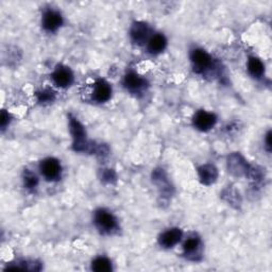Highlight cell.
<instances>
[{"label": "cell", "mask_w": 272, "mask_h": 272, "mask_svg": "<svg viewBox=\"0 0 272 272\" xmlns=\"http://www.w3.org/2000/svg\"><path fill=\"white\" fill-rule=\"evenodd\" d=\"M166 45L167 40L163 34H155L148 42V50L153 54L161 53L166 48Z\"/></svg>", "instance_id": "obj_13"}, {"label": "cell", "mask_w": 272, "mask_h": 272, "mask_svg": "<svg viewBox=\"0 0 272 272\" xmlns=\"http://www.w3.org/2000/svg\"><path fill=\"white\" fill-rule=\"evenodd\" d=\"M24 182H25V186L29 189L31 188H34L38 183H39V180H38V177L30 173V172H26L25 173V176H24Z\"/></svg>", "instance_id": "obj_17"}, {"label": "cell", "mask_w": 272, "mask_h": 272, "mask_svg": "<svg viewBox=\"0 0 272 272\" xmlns=\"http://www.w3.org/2000/svg\"><path fill=\"white\" fill-rule=\"evenodd\" d=\"M182 231L178 228L170 229L164 232L160 237V245L164 248H173L175 247L182 238Z\"/></svg>", "instance_id": "obj_10"}, {"label": "cell", "mask_w": 272, "mask_h": 272, "mask_svg": "<svg viewBox=\"0 0 272 272\" xmlns=\"http://www.w3.org/2000/svg\"><path fill=\"white\" fill-rule=\"evenodd\" d=\"M112 96V87L108 82L105 80H99L96 82L94 86V93L93 98L95 101L99 102V104H104L107 102Z\"/></svg>", "instance_id": "obj_9"}, {"label": "cell", "mask_w": 272, "mask_h": 272, "mask_svg": "<svg viewBox=\"0 0 272 272\" xmlns=\"http://www.w3.org/2000/svg\"><path fill=\"white\" fill-rule=\"evenodd\" d=\"M63 24V18L60 13L49 10L43 16V27L46 31L53 32L58 30Z\"/></svg>", "instance_id": "obj_7"}, {"label": "cell", "mask_w": 272, "mask_h": 272, "mask_svg": "<svg viewBox=\"0 0 272 272\" xmlns=\"http://www.w3.org/2000/svg\"><path fill=\"white\" fill-rule=\"evenodd\" d=\"M216 121H217L216 115L206 111L197 112L194 117L195 127L200 131H209L215 126Z\"/></svg>", "instance_id": "obj_5"}, {"label": "cell", "mask_w": 272, "mask_h": 272, "mask_svg": "<svg viewBox=\"0 0 272 272\" xmlns=\"http://www.w3.org/2000/svg\"><path fill=\"white\" fill-rule=\"evenodd\" d=\"M9 122V114L6 112V111H3L2 113V120H0V123H2V127L3 129H5V127L7 126Z\"/></svg>", "instance_id": "obj_19"}, {"label": "cell", "mask_w": 272, "mask_h": 272, "mask_svg": "<svg viewBox=\"0 0 272 272\" xmlns=\"http://www.w3.org/2000/svg\"><path fill=\"white\" fill-rule=\"evenodd\" d=\"M264 64L259 59L255 58V56H251L249 58L248 61V72L254 78H260L264 74Z\"/></svg>", "instance_id": "obj_14"}, {"label": "cell", "mask_w": 272, "mask_h": 272, "mask_svg": "<svg viewBox=\"0 0 272 272\" xmlns=\"http://www.w3.org/2000/svg\"><path fill=\"white\" fill-rule=\"evenodd\" d=\"M38 100L39 102H42V104H45V102H50L53 100L54 95L50 90H43L41 93H38Z\"/></svg>", "instance_id": "obj_18"}, {"label": "cell", "mask_w": 272, "mask_h": 272, "mask_svg": "<svg viewBox=\"0 0 272 272\" xmlns=\"http://www.w3.org/2000/svg\"><path fill=\"white\" fill-rule=\"evenodd\" d=\"M190 60L197 73H202L206 70H208L212 64V59L210 54L207 51H204L203 49L192 50L190 54Z\"/></svg>", "instance_id": "obj_4"}, {"label": "cell", "mask_w": 272, "mask_h": 272, "mask_svg": "<svg viewBox=\"0 0 272 272\" xmlns=\"http://www.w3.org/2000/svg\"><path fill=\"white\" fill-rule=\"evenodd\" d=\"M95 223L97 228L106 233H110L116 228L117 222L113 215L105 210H99L95 214Z\"/></svg>", "instance_id": "obj_2"}, {"label": "cell", "mask_w": 272, "mask_h": 272, "mask_svg": "<svg viewBox=\"0 0 272 272\" xmlns=\"http://www.w3.org/2000/svg\"><path fill=\"white\" fill-rule=\"evenodd\" d=\"M92 269L97 272H109L112 270V265L108 258L97 257L92 264Z\"/></svg>", "instance_id": "obj_16"}, {"label": "cell", "mask_w": 272, "mask_h": 272, "mask_svg": "<svg viewBox=\"0 0 272 272\" xmlns=\"http://www.w3.org/2000/svg\"><path fill=\"white\" fill-rule=\"evenodd\" d=\"M52 80L59 87H68L74 81V75L68 67L60 66L52 74Z\"/></svg>", "instance_id": "obj_6"}, {"label": "cell", "mask_w": 272, "mask_h": 272, "mask_svg": "<svg viewBox=\"0 0 272 272\" xmlns=\"http://www.w3.org/2000/svg\"><path fill=\"white\" fill-rule=\"evenodd\" d=\"M200 246H201L200 238H198L196 236L189 237V238H187V240L184 243V245H183L184 252L186 254H194L195 252H197L199 250Z\"/></svg>", "instance_id": "obj_15"}, {"label": "cell", "mask_w": 272, "mask_h": 272, "mask_svg": "<svg viewBox=\"0 0 272 272\" xmlns=\"http://www.w3.org/2000/svg\"><path fill=\"white\" fill-rule=\"evenodd\" d=\"M130 36H131L132 41L135 44L142 45L143 43L147 41V39H148L149 28L145 24V22H141V21L134 22L130 31Z\"/></svg>", "instance_id": "obj_8"}, {"label": "cell", "mask_w": 272, "mask_h": 272, "mask_svg": "<svg viewBox=\"0 0 272 272\" xmlns=\"http://www.w3.org/2000/svg\"><path fill=\"white\" fill-rule=\"evenodd\" d=\"M71 132L74 138V146L77 151H82L86 147V133L82 124L75 118H71L70 120Z\"/></svg>", "instance_id": "obj_1"}, {"label": "cell", "mask_w": 272, "mask_h": 272, "mask_svg": "<svg viewBox=\"0 0 272 272\" xmlns=\"http://www.w3.org/2000/svg\"><path fill=\"white\" fill-rule=\"evenodd\" d=\"M40 169L42 175L49 181L56 180L61 175V164L55 158H46L44 160L41 165Z\"/></svg>", "instance_id": "obj_3"}, {"label": "cell", "mask_w": 272, "mask_h": 272, "mask_svg": "<svg viewBox=\"0 0 272 272\" xmlns=\"http://www.w3.org/2000/svg\"><path fill=\"white\" fill-rule=\"evenodd\" d=\"M123 84L131 92H136L140 90L145 86V80L135 73H129L126 77H124Z\"/></svg>", "instance_id": "obj_12"}, {"label": "cell", "mask_w": 272, "mask_h": 272, "mask_svg": "<svg viewBox=\"0 0 272 272\" xmlns=\"http://www.w3.org/2000/svg\"><path fill=\"white\" fill-rule=\"evenodd\" d=\"M199 177L201 182L206 185H210L217 180L218 172L213 165H203L199 168Z\"/></svg>", "instance_id": "obj_11"}, {"label": "cell", "mask_w": 272, "mask_h": 272, "mask_svg": "<svg viewBox=\"0 0 272 272\" xmlns=\"http://www.w3.org/2000/svg\"><path fill=\"white\" fill-rule=\"evenodd\" d=\"M270 139H271V133L269 132L267 135H266V139H265V144H266V149L270 152L271 150V142H270Z\"/></svg>", "instance_id": "obj_20"}]
</instances>
